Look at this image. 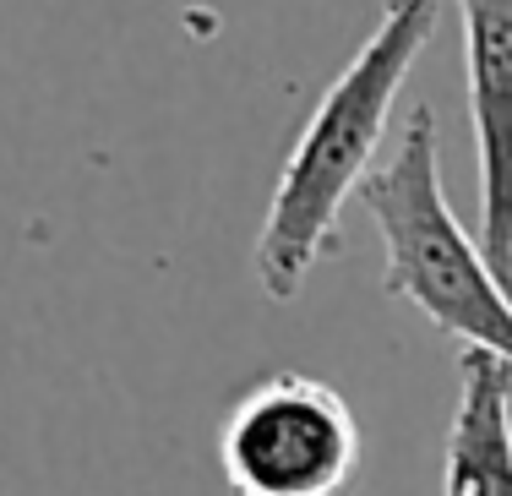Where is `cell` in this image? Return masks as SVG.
<instances>
[{
  "label": "cell",
  "mask_w": 512,
  "mask_h": 496,
  "mask_svg": "<svg viewBox=\"0 0 512 496\" xmlns=\"http://www.w3.org/2000/svg\"><path fill=\"white\" fill-rule=\"evenodd\" d=\"M442 496H512V366L480 349H463L458 360Z\"/></svg>",
  "instance_id": "5"
},
{
  "label": "cell",
  "mask_w": 512,
  "mask_h": 496,
  "mask_svg": "<svg viewBox=\"0 0 512 496\" xmlns=\"http://www.w3.org/2000/svg\"><path fill=\"white\" fill-rule=\"evenodd\" d=\"M480 159V251L512 284V0H453Z\"/></svg>",
  "instance_id": "4"
},
{
  "label": "cell",
  "mask_w": 512,
  "mask_h": 496,
  "mask_svg": "<svg viewBox=\"0 0 512 496\" xmlns=\"http://www.w3.org/2000/svg\"><path fill=\"white\" fill-rule=\"evenodd\" d=\"M360 202L382 240V284L409 300L431 328L512 366V284L491 268L458 224L442 186V131L436 115L414 110L393 159L371 169Z\"/></svg>",
  "instance_id": "2"
},
{
  "label": "cell",
  "mask_w": 512,
  "mask_h": 496,
  "mask_svg": "<svg viewBox=\"0 0 512 496\" xmlns=\"http://www.w3.org/2000/svg\"><path fill=\"white\" fill-rule=\"evenodd\" d=\"M436 22H442V0H387L376 28L349 55V66L316 99L295 148L284 153L278 186L267 197V219L251 246V268L267 300L289 306L338 240L344 202L360 197V186L371 180L387 115L404 93L414 60L431 44Z\"/></svg>",
  "instance_id": "1"
},
{
  "label": "cell",
  "mask_w": 512,
  "mask_h": 496,
  "mask_svg": "<svg viewBox=\"0 0 512 496\" xmlns=\"http://www.w3.org/2000/svg\"><path fill=\"white\" fill-rule=\"evenodd\" d=\"M360 453L355 409L306 371H273L246 387L218 431V469L235 496H344Z\"/></svg>",
  "instance_id": "3"
}]
</instances>
